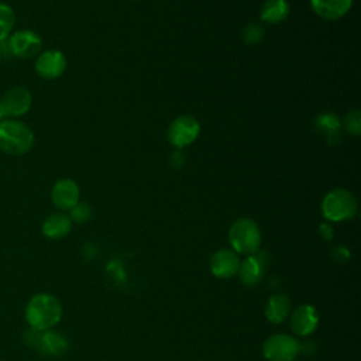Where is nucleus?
I'll return each instance as SVG.
<instances>
[{
  "mask_svg": "<svg viewBox=\"0 0 361 361\" xmlns=\"http://www.w3.org/2000/svg\"><path fill=\"white\" fill-rule=\"evenodd\" d=\"M171 162L176 164V166H182L183 165V155L180 154V151H175L171 155Z\"/></svg>",
  "mask_w": 361,
  "mask_h": 361,
  "instance_id": "25",
  "label": "nucleus"
},
{
  "mask_svg": "<svg viewBox=\"0 0 361 361\" xmlns=\"http://www.w3.org/2000/svg\"><path fill=\"white\" fill-rule=\"evenodd\" d=\"M290 7L288 0H265L261 6L259 17L265 24H278L288 18Z\"/></svg>",
  "mask_w": 361,
  "mask_h": 361,
  "instance_id": "17",
  "label": "nucleus"
},
{
  "mask_svg": "<svg viewBox=\"0 0 361 361\" xmlns=\"http://www.w3.org/2000/svg\"><path fill=\"white\" fill-rule=\"evenodd\" d=\"M37 348L47 355H59L68 348V341L59 331L45 330L41 331Z\"/></svg>",
  "mask_w": 361,
  "mask_h": 361,
  "instance_id": "18",
  "label": "nucleus"
},
{
  "mask_svg": "<svg viewBox=\"0 0 361 361\" xmlns=\"http://www.w3.org/2000/svg\"><path fill=\"white\" fill-rule=\"evenodd\" d=\"M11 55L18 58H32L39 54L42 41L32 30H18L7 38Z\"/></svg>",
  "mask_w": 361,
  "mask_h": 361,
  "instance_id": "7",
  "label": "nucleus"
},
{
  "mask_svg": "<svg viewBox=\"0 0 361 361\" xmlns=\"http://www.w3.org/2000/svg\"><path fill=\"white\" fill-rule=\"evenodd\" d=\"M299 353L300 343L290 334H272L262 344V354L268 361H293Z\"/></svg>",
  "mask_w": 361,
  "mask_h": 361,
  "instance_id": "5",
  "label": "nucleus"
},
{
  "mask_svg": "<svg viewBox=\"0 0 361 361\" xmlns=\"http://www.w3.org/2000/svg\"><path fill=\"white\" fill-rule=\"evenodd\" d=\"M0 102H1L4 117L14 118V117L24 116L30 110L31 103H32V97H31V93L27 87L16 86V87L8 89L3 94Z\"/></svg>",
  "mask_w": 361,
  "mask_h": 361,
  "instance_id": "8",
  "label": "nucleus"
},
{
  "mask_svg": "<svg viewBox=\"0 0 361 361\" xmlns=\"http://www.w3.org/2000/svg\"><path fill=\"white\" fill-rule=\"evenodd\" d=\"M71 228H72V220L69 219L68 214L62 212L49 214L42 223V234L52 240L63 238L65 235L69 234Z\"/></svg>",
  "mask_w": 361,
  "mask_h": 361,
  "instance_id": "16",
  "label": "nucleus"
},
{
  "mask_svg": "<svg viewBox=\"0 0 361 361\" xmlns=\"http://www.w3.org/2000/svg\"><path fill=\"white\" fill-rule=\"evenodd\" d=\"M69 219L72 223H85L92 217V207L85 202H78L71 210H69Z\"/></svg>",
  "mask_w": 361,
  "mask_h": 361,
  "instance_id": "23",
  "label": "nucleus"
},
{
  "mask_svg": "<svg viewBox=\"0 0 361 361\" xmlns=\"http://www.w3.org/2000/svg\"><path fill=\"white\" fill-rule=\"evenodd\" d=\"M354 0H310V7L323 20L334 21L344 17L353 7Z\"/></svg>",
  "mask_w": 361,
  "mask_h": 361,
  "instance_id": "14",
  "label": "nucleus"
},
{
  "mask_svg": "<svg viewBox=\"0 0 361 361\" xmlns=\"http://www.w3.org/2000/svg\"><path fill=\"white\" fill-rule=\"evenodd\" d=\"M210 272L216 278L228 279L238 274L240 258L238 254L230 248H220L212 254L209 261Z\"/></svg>",
  "mask_w": 361,
  "mask_h": 361,
  "instance_id": "11",
  "label": "nucleus"
},
{
  "mask_svg": "<svg viewBox=\"0 0 361 361\" xmlns=\"http://www.w3.org/2000/svg\"><path fill=\"white\" fill-rule=\"evenodd\" d=\"M319 234H320V237L323 240L330 241L334 237V230H333V227L329 223H322L319 226Z\"/></svg>",
  "mask_w": 361,
  "mask_h": 361,
  "instance_id": "24",
  "label": "nucleus"
},
{
  "mask_svg": "<svg viewBox=\"0 0 361 361\" xmlns=\"http://www.w3.org/2000/svg\"><path fill=\"white\" fill-rule=\"evenodd\" d=\"M4 118V113H3V107H1V102H0V121Z\"/></svg>",
  "mask_w": 361,
  "mask_h": 361,
  "instance_id": "26",
  "label": "nucleus"
},
{
  "mask_svg": "<svg viewBox=\"0 0 361 361\" xmlns=\"http://www.w3.org/2000/svg\"><path fill=\"white\" fill-rule=\"evenodd\" d=\"M265 319L272 324H279L290 314V300L285 293H274L268 298L264 309Z\"/></svg>",
  "mask_w": 361,
  "mask_h": 361,
  "instance_id": "15",
  "label": "nucleus"
},
{
  "mask_svg": "<svg viewBox=\"0 0 361 361\" xmlns=\"http://www.w3.org/2000/svg\"><path fill=\"white\" fill-rule=\"evenodd\" d=\"M267 264H268L267 252L257 250L254 254L247 255V258L240 261V268H238L240 281L245 286H255L262 281Z\"/></svg>",
  "mask_w": 361,
  "mask_h": 361,
  "instance_id": "9",
  "label": "nucleus"
},
{
  "mask_svg": "<svg viewBox=\"0 0 361 361\" xmlns=\"http://www.w3.org/2000/svg\"><path fill=\"white\" fill-rule=\"evenodd\" d=\"M320 210L327 221H345L355 216L357 199L348 189L334 188L324 195Z\"/></svg>",
  "mask_w": 361,
  "mask_h": 361,
  "instance_id": "3",
  "label": "nucleus"
},
{
  "mask_svg": "<svg viewBox=\"0 0 361 361\" xmlns=\"http://www.w3.org/2000/svg\"><path fill=\"white\" fill-rule=\"evenodd\" d=\"M200 134V124L196 120V117L190 114H182L175 117L169 127H168V141L172 147L182 149L192 142L196 141V138Z\"/></svg>",
  "mask_w": 361,
  "mask_h": 361,
  "instance_id": "6",
  "label": "nucleus"
},
{
  "mask_svg": "<svg viewBox=\"0 0 361 361\" xmlns=\"http://www.w3.org/2000/svg\"><path fill=\"white\" fill-rule=\"evenodd\" d=\"M319 324L317 310L312 305H299L290 314V329L298 337L310 336Z\"/></svg>",
  "mask_w": 361,
  "mask_h": 361,
  "instance_id": "13",
  "label": "nucleus"
},
{
  "mask_svg": "<svg viewBox=\"0 0 361 361\" xmlns=\"http://www.w3.org/2000/svg\"><path fill=\"white\" fill-rule=\"evenodd\" d=\"M62 316L61 302L51 293L34 295L25 306V320L38 331L51 330Z\"/></svg>",
  "mask_w": 361,
  "mask_h": 361,
  "instance_id": "1",
  "label": "nucleus"
},
{
  "mask_svg": "<svg viewBox=\"0 0 361 361\" xmlns=\"http://www.w3.org/2000/svg\"><path fill=\"white\" fill-rule=\"evenodd\" d=\"M314 126L320 133L324 134V137L329 142L341 140V134H340L341 121L334 113H323V114L317 116L314 120Z\"/></svg>",
  "mask_w": 361,
  "mask_h": 361,
  "instance_id": "19",
  "label": "nucleus"
},
{
  "mask_svg": "<svg viewBox=\"0 0 361 361\" xmlns=\"http://www.w3.org/2000/svg\"><path fill=\"white\" fill-rule=\"evenodd\" d=\"M16 24V14L14 10L6 4L0 3V41H4L13 32Z\"/></svg>",
  "mask_w": 361,
  "mask_h": 361,
  "instance_id": "20",
  "label": "nucleus"
},
{
  "mask_svg": "<svg viewBox=\"0 0 361 361\" xmlns=\"http://www.w3.org/2000/svg\"><path fill=\"white\" fill-rule=\"evenodd\" d=\"M264 38V28L257 23H250L243 28V39L245 44L252 45L261 42Z\"/></svg>",
  "mask_w": 361,
  "mask_h": 361,
  "instance_id": "22",
  "label": "nucleus"
},
{
  "mask_svg": "<svg viewBox=\"0 0 361 361\" xmlns=\"http://www.w3.org/2000/svg\"><path fill=\"white\" fill-rule=\"evenodd\" d=\"M341 127L351 135H360L361 134V113L358 109L350 110L341 121Z\"/></svg>",
  "mask_w": 361,
  "mask_h": 361,
  "instance_id": "21",
  "label": "nucleus"
},
{
  "mask_svg": "<svg viewBox=\"0 0 361 361\" xmlns=\"http://www.w3.org/2000/svg\"><path fill=\"white\" fill-rule=\"evenodd\" d=\"M80 197V189L73 179L63 178L54 183L51 189V200L59 210H71Z\"/></svg>",
  "mask_w": 361,
  "mask_h": 361,
  "instance_id": "12",
  "label": "nucleus"
},
{
  "mask_svg": "<svg viewBox=\"0 0 361 361\" xmlns=\"http://www.w3.org/2000/svg\"><path fill=\"white\" fill-rule=\"evenodd\" d=\"M1 59H3V55H1V52H0V62H1Z\"/></svg>",
  "mask_w": 361,
  "mask_h": 361,
  "instance_id": "27",
  "label": "nucleus"
},
{
  "mask_svg": "<svg viewBox=\"0 0 361 361\" xmlns=\"http://www.w3.org/2000/svg\"><path fill=\"white\" fill-rule=\"evenodd\" d=\"M34 145V133L20 120L3 118L0 121V149L7 155H24Z\"/></svg>",
  "mask_w": 361,
  "mask_h": 361,
  "instance_id": "2",
  "label": "nucleus"
},
{
  "mask_svg": "<svg viewBox=\"0 0 361 361\" xmlns=\"http://www.w3.org/2000/svg\"><path fill=\"white\" fill-rule=\"evenodd\" d=\"M228 241L237 254L250 255L259 250L261 230L259 226L248 217L237 219L228 230Z\"/></svg>",
  "mask_w": 361,
  "mask_h": 361,
  "instance_id": "4",
  "label": "nucleus"
},
{
  "mask_svg": "<svg viewBox=\"0 0 361 361\" xmlns=\"http://www.w3.org/2000/svg\"><path fill=\"white\" fill-rule=\"evenodd\" d=\"M66 56L58 49H47L41 52L35 61V72L47 80L59 78L66 69Z\"/></svg>",
  "mask_w": 361,
  "mask_h": 361,
  "instance_id": "10",
  "label": "nucleus"
}]
</instances>
